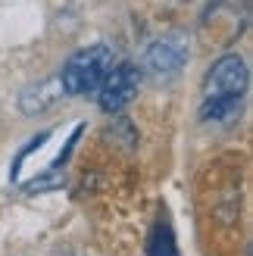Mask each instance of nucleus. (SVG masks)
Masks as SVG:
<instances>
[{
    "label": "nucleus",
    "mask_w": 253,
    "mask_h": 256,
    "mask_svg": "<svg viewBox=\"0 0 253 256\" xmlns=\"http://www.w3.org/2000/svg\"><path fill=\"white\" fill-rule=\"evenodd\" d=\"M247 91V62L238 54H225L210 66L204 78V122H228L241 112V100Z\"/></svg>",
    "instance_id": "nucleus-1"
},
{
    "label": "nucleus",
    "mask_w": 253,
    "mask_h": 256,
    "mask_svg": "<svg viewBox=\"0 0 253 256\" xmlns=\"http://www.w3.org/2000/svg\"><path fill=\"white\" fill-rule=\"evenodd\" d=\"M110 66H112V50L106 44H91L69 56V62L60 72V84L66 94H75V97L94 94L104 82V75L110 72Z\"/></svg>",
    "instance_id": "nucleus-2"
},
{
    "label": "nucleus",
    "mask_w": 253,
    "mask_h": 256,
    "mask_svg": "<svg viewBox=\"0 0 253 256\" xmlns=\"http://www.w3.org/2000/svg\"><path fill=\"white\" fill-rule=\"evenodd\" d=\"M138 82H141V69L134 62H119V66H110V72L104 75V82L97 88V100L104 112H122L125 106L134 100L138 94Z\"/></svg>",
    "instance_id": "nucleus-3"
},
{
    "label": "nucleus",
    "mask_w": 253,
    "mask_h": 256,
    "mask_svg": "<svg viewBox=\"0 0 253 256\" xmlns=\"http://www.w3.org/2000/svg\"><path fill=\"white\" fill-rule=\"evenodd\" d=\"M188 56H191V50H188L184 38L182 34H166V38H160V41H154L147 47L144 69L150 75H156V78H169V75H175L188 62Z\"/></svg>",
    "instance_id": "nucleus-4"
},
{
    "label": "nucleus",
    "mask_w": 253,
    "mask_h": 256,
    "mask_svg": "<svg viewBox=\"0 0 253 256\" xmlns=\"http://www.w3.org/2000/svg\"><path fill=\"white\" fill-rule=\"evenodd\" d=\"M247 16H250V6L241 4V0L232 4V12H225V0H212L204 16V32L212 28V41H219V47H228L244 32Z\"/></svg>",
    "instance_id": "nucleus-5"
},
{
    "label": "nucleus",
    "mask_w": 253,
    "mask_h": 256,
    "mask_svg": "<svg viewBox=\"0 0 253 256\" xmlns=\"http://www.w3.org/2000/svg\"><path fill=\"white\" fill-rule=\"evenodd\" d=\"M147 256H178V247H175V234L166 219H160L154 225V232L147 238Z\"/></svg>",
    "instance_id": "nucleus-6"
}]
</instances>
